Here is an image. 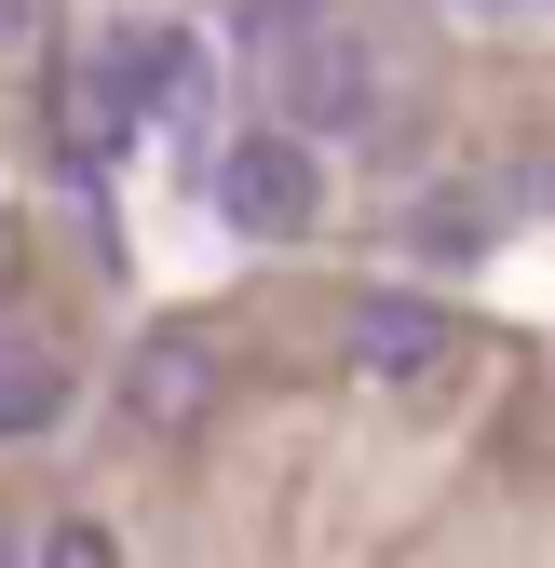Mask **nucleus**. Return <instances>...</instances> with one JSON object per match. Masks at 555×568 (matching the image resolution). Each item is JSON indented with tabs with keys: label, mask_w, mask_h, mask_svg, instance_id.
Returning a JSON list of instances; mask_svg holds the SVG:
<instances>
[{
	"label": "nucleus",
	"mask_w": 555,
	"mask_h": 568,
	"mask_svg": "<svg viewBox=\"0 0 555 568\" xmlns=\"http://www.w3.org/2000/svg\"><path fill=\"white\" fill-rule=\"evenodd\" d=\"M190 95H203L190 41L176 28H122V41H95L82 68H68V150H122L150 109H190Z\"/></svg>",
	"instance_id": "f257e3e1"
},
{
	"label": "nucleus",
	"mask_w": 555,
	"mask_h": 568,
	"mask_svg": "<svg viewBox=\"0 0 555 568\" xmlns=\"http://www.w3.org/2000/svg\"><path fill=\"white\" fill-rule=\"evenodd\" d=\"M271 109H285V135H366L380 122V54L339 14H285L271 28Z\"/></svg>",
	"instance_id": "f03ea898"
},
{
	"label": "nucleus",
	"mask_w": 555,
	"mask_h": 568,
	"mask_svg": "<svg viewBox=\"0 0 555 568\" xmlns=\"http://www.w3.org/2000/svg\"><path fill=\"white\" fill-rule=\"evenodd\" d=\"M218 217L244 231V244H299L312 217H325V163H312V135H231V163H218Z\"/></svg>",
	"instance_id": "7ed1b4c3"
},
{
	"label": "nucleus",
	"mask_w": 555,
	"mask_h": 568,
	"mask_svg": "<svg viewBox=\"0 0 555 568\" xmlns=\"http://www.w3.org/2000/svg\"><path fill=\"white\" fill-rule=\"evenodd\" d=\"M122 419L150 447H190L203 419H218V338H203V325H150L122 352Z\"/></svg>",
	"instance_id": "20e7f679"
},
{
	"label": "nucleus",
	"mask_w": 555,
	"mask_h": 568,
	"mask_svg": "<svg viewBox=\"0 0 555 568\" xmlns=\"http://www.w3.org/2000/svg\"><path fill=\"white\" fill-rule=\"evenodd\" d=\"M447 338H461V325H447L434 298H406V284H366V298H353V366H366V379H434Z\"/></svg>",
	"instance_id": "39448f33"
},
{
	"label": "nucleus",
	"mask_w": 555,
	"mask_h": 568,
	"mask_svg": "<svg viewBox=\"0 0 555 568\" xmlns=\"http://www.w3.org/2000/svg\"><path fill=\"white\" fill-rule=\"evenodd\" d=\"M54 419H68V352L54 338H0V447H28V434H54Z\"/></svg>",
	"instance_id": "423d86ee"
},
{
	"label": "nucleus",
	"mask_w": 555,
	"mask_h": 568,
	"mask_svg": "<svg viewBox=\"0 0 555 568\" xmlns=\"http://www.w3.org/2000/svg\"><path fill=\"white\" fill-rule=\"evenodd\" d=\"M406 244H421V257H474V244H488V190H421V203H406Z\"/></svg>",
	"instance_id": "0eeeda50"
},
{
	"label": "nucleus",
	"mask_w": 555,
	"mask_h": 568,
	"mask_svg": "<svg viewBox=\"0 0 555 568\" xmlns=\"http://www.w3.org/2000/svg\"><path fill=\"white\" fill-rule=\"evenodd\" d=\"M28 555H41V568H122V541H109L95 515H54V528H41Z\"/></svg>",
	"instance_id": "6e6552de"
},
{
	"label": "nucleus",
	"mask_w": 555,
	"mask_h": 568,
	"mask_svg": "<svg viewBox=\"0 0 555 568\" xmlns=\"http://www.w3.org/2000/svg\"><path fill=\"white\" fill-rule=\"evenodd\" d=\"M461 14H474V28H542L555 0H461Z\"/></svg>",
	"instance_id": "1a4fd4ad"
},
{
	"label": "nucleus",
	"mask_w": 555,
	"mask_h": 568,
	"mask_svg": "<svg viewBox=\"0 0 555 568\" xmlns=\"http://www.w3.org/2000/svg\"><path fill=\"white\" fill-rule=\"evenodd\" d=\"M14 284H28V231L0 217V298H14Z\"/></svg>",
	"instance_id": "9d476101"
},
{
	"label": "nucleus",
	"mask_w": 555,
	"mask_h": 568,
	"mask_svg": "<svg viewBox=\"0 0 555 568\" xmlns=\"http://www.w3.org/2000/svg\"><path fill=\"white\" fill-rule=\"evenodd\" d=\"M28 28H41V0H0V41H28Z\"/></svg>",
	"instance_id": "9b49d317"
},
{
	"label": "nucleus",
	"mask_w": 555,
	"mask_h": 568,
	"mask_svg": "<svg viewBox=\"0 0 555 568\" xmlns=\"http://www.w3.org/2000/svg\"><path fill=\"white\" fill-rule=\"evenodd\" d=\"M0 568H28V528H14V515H0Z\"/></svg>",
	"instance_id": "f8f14e48"
}]
</instances>
